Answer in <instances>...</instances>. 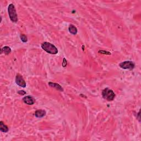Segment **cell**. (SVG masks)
I'll return each instance as SVG.
<instances>
[{
    "label": "cell",
    "instance_id": "obj_13",
    "mask_svg": "<svg viewBox=\"0 0 141 141\" xmlns=\"http://www.w3.org/2000/svg\"><path fill=\"white\" fill-rule=\"evenodd\" d=\"M18 94H19L20 95H24L26 94V93L25 91H24V90H19L18 92Z\"/></svg>",
    "mask_w": 141,
    "mask_h": 141
},
{
    "label": "cell",
    "instance_id": "obj_11",
    "mask_svg": "<svg viewBox=\"0 0 141 141\" xmlns=\"http://www.w3.org/2000/svg\"><path fill=\"white\" fill-rule=\"evenodd\" d=\"M11 49L8 46H5L1 49V53H4L6 55H8L11 53Z\"/></svg>",
    "mask_w": 141,
    "mask_h": 141
},
{
    "label": "cell",
    "instance_id": "obj_3",
    "mask_svg": "<svg viewBox=\"0 0 141 141\" xmlns=\"http://www.w3.org/2000/svg\"><path fill=\"white\" fill-rule=\"evenodd\" d=\"M8 12L9 17L13 22L16 23L18 21V17L16 12V10L13 4H10L8 7Z\"/></svg>",
    "mask_w": 141,
    "mask_h": 141
},
{
    "label": "cell",
    "instance_id": "obj_4",
    "mask_svg": "<svg viewBox=\"0 0 141 141\" xmlns=\"http://www.w3.org/2000/svg\"><path fill=\"white\" fill-rule=\"evenodd\" d=\"M119 66L122 69L131 70V69L134 68V64L132 61H125L121 62V64H119Z\"/></svg>",
    "mask_w": 141,
    "mask_h": 141
},
{
    "label": "cell",
    "instance_id": "obj_7",
    "mask_svg": "<svg viewBox=\"0 0 141 141\" xmlns=\"http://www.w3.org/2000/svg\"><path fill=\"white\" fill-rule=\"evenodd\" d=\"M45 115H46V111L44 110H38L35 112V116L38 118H42Z\"/></svg>",
    "mask_w": 141,
    "mask_h": 141
},
{
    "label": "cell",
    "instance_id": "obj_12",
    "mask_svg": "<svg viewBox=\"0 0 141 141\" xmlns=\"http://www.w3.org/2000/svg\"><path fill=\"white\" fill-rule=\"evenodd\" d=\"M20 38H21V40L23 42H24V43L27 42L28 38H27V36H26L25 35H24V34H21V36H20Z\"/></svg>",
    "mask_w": 141,
    "mask_h": 141
},
{
    "label": "cell",
    "instance_id": "obj_2",
    "mask_svg": "<svg viewBox=\"0 0 141 141\" xmlns=\"http://www.w3.org/2000/svg\"><path fill=\"white\" fill-rule=\"evenodd\" d=\"M102 96L104 99H106L108 101H112L115 97V94L113 90L110 89L109 88H107L102 92Z\"/></svg>",
    "mask_w": 141,
    "mask_h": 141
},
{
    "label": "cell",
    "instance_id": "obj_1",
    "mask_svg": "<svg viewBox=\"0 0 141 141\" xmlns=\"http://www.w3.org/2000/svg\"><path fill=\"white\" fill-rule=\"evenodd\" d=\"M42 49L46 51L47 53L55 55L58 53V50L53 44L48 42H44L42 44Z\"/></svg>",
    "mask_w": 141,
    "mask_h": 141
},
{
    "label": "cell",
    "instance_id": "obj_9",
    "mask_svg": "<svg viewBox=\"0 0 141 141\" xmlns=\"http://www.w3.org/2000/svg\"><path fill=\"white\" fill-rule=\"evenodd\" d=\"M68 30L71 34L73 35H76L77 33V29L74 25L70 24L69 25Z\"/></svg>",
    "mask_w": 141,
    "mask_h": 141
},
{
    "label": "cell",
    "instance_id": "obj_5",
    "mask_svg": "<svg viewBox=\"0 0 141 141\" xmlns=\"http://www.w3.org/2000/svg\"><path fill=\"white\" fill-rule=\"evenodd\" d=\"M16 83L17 85L21 87L25 88L26 87V83L22 76L20 75H17L16 77Z\"/></svg>",
    "mask_w": 141,
    "mask_h": 141
},
{
    "label": "cell",
    "instance_id": "obj_10",
    "mask_svg": "<svg viewBox=\"0 0 141 141\" xmlns=\"http://www.w3.org/2000/svg\"><path fill=\"white\" fill-rule=\"evenodd\" d=\"M0 131L2 132H5V133H6L8 131V127L5 125L2 121H1L0 122Z\"/></svg>",
    "mask_w": 141,
    "mask_h": 141
},
{
    "label": "cell",
    "instance_id": "obj_8",
    "mask_svg": "<svg viewBox=\"0 0 141 141\" xmlns=\"http://www.w3.org/2000/svg\"><path fill=\"white\" fill-rule=\"evenodd\" d=\"M48 84H49V85L52 88H55L56 89H57L58 90H60V91H61V92H62V91H64V89H63V88H62V87L61 86L60 84H58V83L49 82Z\"/></svg>",
    "mask_w": 141,
    "mask_h": 141
},
{
    "label": "cell",
    "instance_id": "obj_6",
    "mask_svg": "<svg viewBox=\"0 0 141 141\" xmlns=\"http://www.w3.org/2000/svg\"><path fill=\"white\" fill-rule=\"evenodd\" d=\"M23 101L28 105H33L35 102V99L31 96H27L23 98Z\"/></svg>",
    "mask_w": 141,
    "mask_h": 141
}]
</instances>
